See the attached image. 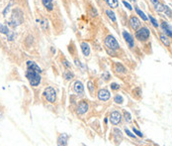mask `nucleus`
Listing matches in <instances>:
<instances>
[{
	"mask_svg": "<svg viewBox=\"0 0 172 146\" xmlns=\"http://www.w3.org/2000/svg\"><path fill=\"white\" fill-rule=\"evenodd\" d=\"M147 19L149 20V23H152V25L154 27V28H158L159 27V23H158V21H157L156 18H154V17L152 15V14H149V16H147Z\"/></svg>",
	"mask_w": 172,
	"mask_h": 146,
	"instance_id": "25",
	"label": "nucleus"
},
{
	"mask_svg": "<svg viewBox=\"0 0 172 146\" xmlns=\"http://www.w3.org/2000/svg\"><path fill=\"white\" fill-rule=\"evenodd\" d=\"M69 135L67 133H61L57 138V144L58 146H66L68 144Z\"/></svg>",
	"mask_w": 172,
	"mask_h": 146,
	"instance_id": "14",
	"label": "nucleus"
},
{
	"mask_svg": "<svg viewBox=\"0 0 172 146\" xmlns=\"http://www.w3.org/2000/svg\"><path fill=\"white\" fill-rule=\"evenodd\" d=\"M150 37V30L145 26H140L135 33V38L138 41L145 43V42L149 41Z\"/></svg>",
	"mask_w": 172,
	"mask_h": 146,
	"instance_id": "3",
	"label": "nucleus"
},
{
	"mask_svg": "<svg viewBox=\"0 0 172 146\" xmlns=\"http://www.w3.org/2000/svg\"><path fill=\"white\" fill-rule=\"evenodd\" d=\"M133 132L136 135V136H139V137H143V133L142 132H140L139 129H136V128L135 127H133Z\"/></svg>",
	"mask_w": 172,
	"mask_h": 146,
	"instance_id": "38",
	"label": "nucleus"
},
{
	"mask_svg": "<svg viewBox=\"0 0 172 146\" xmlns=\"http://www.w3.org/2000/svg\"><path fill=\"white\" fill-rule=\"evenodd\" d=\"M41 1L47 11H52V10H54V3H52V0H41Z\"/></svg>",
	"mask_w": 172,
	"mask_h": 146,
	"instance_id": "21",
	"label": "nucleus"
},
{
	"mask_svg": "<svg viewBox=\"0 0 172 146\" xmlns=\"http://www.w3.org/2000/svg\"><path fill=\"white\" fill-rule=\"evenodd\" d=\"M43 96L48 102L55 103V102H57L58 95H57V90H55V89L54 88V86H47V88L44 89Z\"/></svg>",
	"mask_w": 172,
	"mask_h": 146,
	"instance_id": "5",
	"label": "nucleus"
},
{
	"mask_svg": "<svg viewBox=\"0 0 172 146\" xmlns=\"http://www.w3.org/2000/svg\"><path fill=\"white\" fill-rule=\"evenodd\" d=\"M114 102L117 104H123L124 103V97L121 95H116L114 96Z\"/></svg>",
	"mask_w": 172,
	"mask_h": 146,
	"instance_id": "32",
	"label": "nucleus"
},
{
	"mask_svg": "<svg viewBox=\"0 0 172 146\" xmlns=\"http://www.w3.org/2000/svg\"><path fill=\"white\" fill-rule=\"evenodd\" d=\"M160 28H161V30L163 31V33L165 34L166 36H168V37L172 39V26L167 22V21H164V20L161 21Z\"/></svg>",
	"mask_w": 172,
	"mask_h": 146,
	"instance_id": "13",
	"label": "nucleus"
},
{
	"mask_svg": "<svg viewBox=\"0 0 172 146\" xmlns=\"http://www.w3.org/2000/svg\"><path fill=\"white\" fill-rule=\"evenodd\" d=\"M108 119H109L108 117H105V119H104V122H105V124H108Z\"/></svg>",
	"mask_w": 172,
	"mask_h": 146,
	"instance_id": "41",
	"label": "nucleus"
},
{
	"mask_svg": "<svg viewBox=\"0 0 172 146\" xmlns=\"http://www.w3.org/2000/svg\"><path fill=\"white\" fill-rule=\"evenodd\" d=\"M87 89H88L91 96H94L96 95V86L93 81H88V83H87Z\"/></svg>",
	"mask_w": 172,
	"mask_h": 146,
	"instance_id": "20",
	"label": "nucleus"
},
{
	"mask_svg": "<svg viewBox=\"0 0 172 146\" xmlns=\"http://www.w3.org/2000/svg\"><path fill=\"white\" fill-rule=\"evenodd\" d=\"M61 64H62V66H64V67L66 70H70V69H71V64H70L69 61L66 60L64 57L61 58Z\"/></svg>",
	"mask_w": 172,
	"mask_h": 146,
	"instance_id": "30",
	"label": "nucleus"
},
{
	"mask_svg": "<svg viewBox=\"0 0 172 146\" xmlns=\"http://www.w3.org/2000/svg\"><path fill=\"white\" fill-rule=\"evenodd\" d=\"M105 3L112 9H116L119 7V1L118 0H104Z\"/></svg>",
	"mask_w": 172,
	"mask_h": 146,
	"instance_id": "24",
	"label": "nucleus"
},
{
	"mask_svg": "<svg viewBox=\"0 0 172 146\" xmlns=\"http://www.w3.org/2000/svg\"><path fill=\"white\" fill-rule=\"evenodd\" d=\"M150 2H152V6L154 7V10H155L156 12L160 13V12L164 11V7H165V5H164L160 0H150Z\"/></svg>",
	"mask_w": 172,
	"mask_h": 146,
	"instance_id": "16",
	"label": "nucleus"
},
{
	"mask_svg": "<svg viewBox=\"0 0 172 146\" xmlns=\"http://www.w3.org/2000/svg\"><path fill=\"white\" fill-rule=\"evenodd\" d=\"M40 25H41V27H42V29H43L44 31H47L48 29V20L47 19H42V20H40Z\"/></svg>",
	"mask_w": 172,
	"mask_h": 146,
	"instance_id": "29",
	"label": "nucleus"
},
{
	"mask_svg": "<svg viewBox=\"0 0 172 146\" xmlns=\"http://www.w3.org/2000/svg\"><path fill=\"white\" fill-rule=\"evenodd\" d=\"M0 33L4 34L7 38V40L9 42H12L15 39V33H14L12 30H10L8 25H4V24L0 23Z\"/></svg>",
	"mask_w": 172,
	"mask_h": 146,
	"instance_id": "8",
	"label": "nucleus"
},
{
	"mask_svg": "<svg viewBox=\"0 0 172 146\" xmlns=\"http://www.w3.org/2000/svg\"><path fill=\"white\" fill-rule=\"evenodd\" d=\"M74 73H73L72 71H70V70H66V71H64V73H62V76H64V79H65V81H68L70 82L71 79H74Z\"/></svg>",
	"mask_w": 172,
	"mask_h": 146,
	"instance_id": "22",
	"label": "nucleus"
},
{
	"mask_svg": "<svg viewBox=\"0 0 172 146\" xmlns=\"http://www.w3.org/2000/svg\"><path fill=\"white\" fill-rule=\"evenodd\" d=\"M96 96L98 97V99L100 100V102H108L109 99H111V92L110 90H109L108 89L106 88H103V89H98V92L96 93Z\"/></svg>",
	"mask_w": 172,
	"mask_h": 146,
	"instance_id": "9",
	"label": "nucleus"
},
{
	"mask_svg": "<svg viewBox=\"0 0 172 146\" xmlns=\"http://www.w3.org/2000/svg\"><path fill=\"white\" fill-rule=\"evenodd\" d=\"M122 35H123V38H124L125 42L127 43L128 47L130 49H134L135 46H136V43H135V39H134V36L129 32L127 30H124L122 32Z\"/></svg>",
	"mask_w": 172,
	"mask_h": 146,
	"instance_id": "11",
	"label": "nucleus"
},
{
	"mask_svg": "<svg viewBox=\"0 0 172 146\" xmlns=\"http://www.w3.org/2000/svg\"><path fill=\"white\" fill-rule=\"evenodd\" d=\"M3 116H4V112H3V110L0 109V119H2Z\"/></svg>",
	"mask_w": 172,
	"mask_h": 146,
	"instance_id": "40",
	"label": "nucleus"
},
{
	"mask_svg": "<svg viewBox=\"0 0 172 146\" xmlns=\"http://www.w3.org/2000/svg\"><path fill=\"white\" fill-rule=\"evenodd\" d=\"M125 133L128 135L129 137H131V138H136V135L135 134H133V132L129 129V128H127V127H125Z\"/></svg>",
	"mask_w": 172,
	"mask_h": 146,
	"instance_id": "37",
	"label": "nucleus"
},
{
	"mask_svg": "<svg viewBox=\"0 0 172 146\" xmlns=\"http://www.w3.org/2000/svg\"><path fill=\"white\" fill-rule=\"evenodd\" d=\"M72 89H73V92H74V93L77 96L82 97V96H84V95H85V90H84V85L82 83V82L78 81V79L73 83Z\"/></svg>",
	"mask_w": 172,
	"mask_h": 146,
	"instance_id": "10",
	"label": "nucleus"
},
{
	"mask_svg": "<svg viewBox=\"0 0 172 146\" xmlns=\"http://www.w3.org/2000/svg\"><path fill=\"white\" fill-rule=\"evenodd\" d=\"M135 11L140 17V18L142 19V21H147V20H149V19H147V16L145 14V12L142 11V10H140L138 6H135Z\"/></svg>",
	"mask_w": 172,
	"mask_h": 146,
	"instance_id": "26",
	"label": "nucleus"
},
{
	"mask_svg": "<svg viewBox=\"0 0 172 146\" xmlns=\"http://www.w3.org/2000/svg\"><path fill=\"white\" fill-rule=\"evenodd\" d=\"M34 43V37L32 35H29V36H27V38L25 39V44L27 47H31Z\"/></svg>",
	"mask_w": 172,
	"mask_h": 146,
	"instance_id": "31",
	"label": "nucleus"
},
{
	"mask_svg": "<svg viewBox=\"0 0 172 146\" xmlns=\"http://www.w3.org/2000/svg\"><path fill=\"white\" fill-rule=\"evenodd\" d=\"M142 89L139 88V86H138V88L134 89V90H133V96H135L136 99H139L140 96H142Z\"/></svg>",
	"mask_w": 172,
	"mask_h": 146,
	"instance_id": "28",
	"label": "nucleus"
},
{
	"mask_svg": "<svg viewBox=\"0 0 172 146\" xmlns=\"http://www.w3.org/2000/svg\"><path fill=\"white\" fill-rule=\"evenodd\" d=\"M123 4H124V6H125V7H126V8H127V9L131 10V11L133 10V7H132V5L130 4L129 2H127V1H126V0H123Z\"/></svg>",
	"mask_w": 172,
	"mask_h": 146,
	"instance_id": "39",
	"label": "nucleus"
},
{
	"mask_svg": "<svg viewBox=\"0 0 172 146\" xmlns=\"http://www.w3.org/2000/svg\"><path fill=\"white\" fill-rule=\"evenodd\" d=\"M13 5V1L12 0H10V2H9V4L6 6V8L3 10V16H6L7 15V13L9 12V10H10V7H11Z\"/></svg>",
	"mask_w": 172,
	"mask_h": 146,
	"instance_id": "36",
	"label": "nucleus"
},
{
	"mask_svg": "<svg viewBox=\"0 0 172 146\" xmlns=\"http://www.w3.org/2000/svg\"><path fill=\"white\" fill-rule=\"evenodd\" d=\"M104 45L107 50H113L117 52L120 49V44L117 41V39L111 34H108L104 39Z\"/></svg>",
	"mask_w": 172,
	"mask_h": 146,
	"instance_id": "4",
	"label": "nucleus"
},
{
	"mask_svg": "<svg viewBox=\"0 0 172 146\" xmlns=\"http://www.w3.org/2000/svg\"><path fill=\"white\" fill-rule=\"evenodd\" d=\"M105 13H106L107 17L112 21V22L116 23V21H117V17H116V14H115V12L113 11V10H111V9H106V11H105Z\"/></svg>",
	"mask_w": 172,
	"mask_h": 146,
	"instance_id": "23",
	"label": "nucleus"
},
{
	"mask_svg": "<svg viewBox=\"0 0 172 146\" xmlns=\"http://www.w3.org/2000/svg\"><path fill=\"white\" fill-rule=\"evenodd\" d=\"M109 120L112 125H119L122 123V120H123V115L122 113L120 112L119 110H113L111 111L110 113V116H109Z\"/></svg>",
	"mask_w": 172,
	"mask_h": 146,
	"instance_id": "6",
	"label": "nucleus"
},
{
	"mask_svg": "<svg viewBox=\"0 0 172 146\" xmlns=\"http://www.w3.org/2000/svg\"><path fill=\"white\" fill-rule=\"evenodd\" d=\"M129 25L134 31H136L140 26H142V23H140V20L138 18V17L135 15H132V16H130Z\"/></svg>",
	"mask_w": 172,
	"mask_h": 146,
	"instance_id": "12",
	"label": "nucleus"
},
{
	"mask_svg": "<svg viewBox=\"0 0 172 146\" xmlns=\"http://www.w3.org/2000/svg\"><path fill=\"white\" fill-rule=\"evenodd\" d=\"M24 21V15L22 10L20 8H14L12 10V15L10 17V19L7 21V25L11 28H17L23 23Z\"/></svg>",
	"mask_w": 172,
	"mask_h": 146,
	"instance_id": "1",
	"label": "nucleus"
},
{
	"mask_svg": "<svg viewBox=\"0 0 172 146\" xmlns=\"http://www.w3.org/2000/svg\"><path fill=\"white\" fill-rule=\"evenodd\" d=\"M101 78H102L104 81H109V79H111V74L109 72H104L102 73V75H101Z\"/></svg>",
	"mask_w": 172,
	"mask_h": 146,
	"instance_id": "34",
	"label": "nucleus"
},
{
	"mask_svg": "<svg viewBox=\"0 0 172 146\" xmlns=\"http://www.w3.org/2000/svg\"><path fill=\"white\" fill-rule=\"evenodd\" d=\"M110 89L112 90H114V92H117V90H119V89H121V86L117 83H110Z\"/></svg>",
	"mask_w": 172,
	"mask_h": 146,
	"instance_id": "33",
	"label": "nucleus"
},
{
	"mask_svg": "<svg viewBox=\"0 0 172 146\" xmlns=\"http://www.w3.org/2000/svg\"><path fill=\"white\" fill-rule=\"evenodd\" d=\"M159 40L160 42L162 43L164 46L167 47V48H169L171 46V42H170V39H169V37L166 36L164 33H160L159 34Z\"/></svg>",
	"mask_w": 172,
	"mask_h": 146,
	"instance_id": "19",
	"label": "nucleus"
},
{
	"mask_svg": "<svg viewBox=\"0 0 172 146\" xmlns=\"http://www.w3.org/2000/svg\"><path fill=\"white\" fill-rule=\"evenodd\" d=\"M163 12L165 13V15H166L167 17H169V18H170V17H172V10H171L168 6L165 5V7H164V11H163Z\"/></svg>",
	"mask_w": 172,
	"mask_h": 146,
	"instance_id": "35",
	"label": "nucleus"
},
{
	"mask_svg": "<svg viewBox=\"0 0 172 146\" xmlns=\"http://www.w3.org/2000/svg\"><path fill=\"white\" fill-rule=\"evenodd\" d=\"M80 49H81V52H82L84 57H89L90 53H91V49H90V46L88 43H86V42H81V43H80Z\"/></svg>",
	"mask_w": 172,
	"mask_h": 146,
	"instance_id": "17",
	"label": "nucleus"
},
{
	"mask_svg": "<svg viewBox=\"0 0 172 146\" xmlns=\"http://www.w3.org/2000/svg\"><path fill=\"white\" fill-rule=\"evenodd\" d=\"M25 76L29 82L30 86H33V88H37L41 85L42 83V76L40 73H38L34 70L31 69H27V71L25 73Z\"/></svg>",
	"mask_w": 172,
	"mask_h": 146,
	"instance_id": "2",
	"label": "nucleus"
},
{
	"mask_svg": "<svg viewBox=\"0 0 172 146\" xmlns=\"http://www.w3.org/2000/svg\"><path fill=\"white\" fill-rule=\"evenodd\" d=\"M26 67H27V69L34 70V71L40 73V74H42V72H43V71H42V69H41L40 66H39L38 64H36V63H35L34 61H31V60L26 62Z\"/></svg>",
	"mask_w": 172,
	"mask_h": 146,
	"instance_id": "18",
	"label": "nucleus"
},
{
	"mask_svg": "<svg viewBox=\"0 0 172 146\" xmlns=\"http://www.w3.org/2000/svg\"><path fill=\"white\" fill-rule=\"evenodd\" d=\"M130 1H131V2H134V3H136V0H130Z\"/></svg>",
	"mask_w": 172,
	"mask_h": 146,
	"instance_id": "42",
	"label": "nucleus"
},
{
	"mask_svg": "<svg viewBox=\"0 0 172 146\" xmlns=\"http://www.w3.org/2000/svg\"><path fill=\"white\" fill-rule=\"evenodd\" d=\"M76 114L77 115H84L89 110V103L87 100H80L76 105Z\"/></svg>",
	"mask_w": 172,
	"mask_h": 146,
	"instance_id": "7",
	"label": "nucleus"
},
{
	"mask_svg": "<svg viewBox=\"0 0 172 146\" xmlns=\"http://www.w3.org/2000/svg\"><path fill=\"white\" fill-rule=\"evenodd\" d=\"M113 70L118 75H125L127 73V69H126L125 66L118 62H115L113 64Z\"/></svg>",
	"mask_w": 172,
	"mask_h": 146,
	"instance_id": "15",
	"label": "nucleus"
},
{
	"mask_svg": "<svg viewBox=\"0 0 172 146\" xmlns=\"http://www.w3.org/2000/svg\"><path fill=\"white\" fill-rule=\"evenodd\" d=\"M123 118H124L125 121L127 123L132 122V115H131V113H130L129 111H127V110L123 111Z\"/></svg>",
	"mask_w": 172,
	"mask_h": 146,
	"instance_id": "27",
	"label": "nucleus"
}]
</instances>
